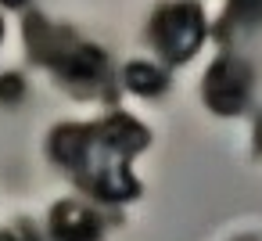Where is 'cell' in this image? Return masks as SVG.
I'll return each instance as SVG.
<instances>
[{
    "label": "cell",
    "mask_w": 262,
    "mask_h": 241,
    "mask_svg": "<svg viewBox=\"0 0 262 241\" xmlns=\"http://www.w3.org/2000/svg\"><path fill=\"white\" fill-rule=\"evenodd\" d=\"M126 87L140 97H155V94H165L169 90V72L151 65V62H129L126 65Z\"/></svg>",
    "instance_id": "5"
},
{
    "label": "cell",
    "mask_w": 262,
    "mask_h": 241,
    "mask_svg": "<svg viewBox=\"0 0 262 241\" xmlns=\"http://www.w3.org/2000/svg\"><path fill=\"white\" fill-rule=\"evenodd\" d=\"M47 234L51 241H101L104 237V219L94 205L83 202H58L51 219H47Z\"/></svg>",
    "instance_id": "4"
},
{
    "label": "cell",
    "mask_w": 262,
    "mask_h": 241,
    "mask_svg": "<svg viewBox=\"0 0 262 241\" xmlns=\"http://www.w3.org/2000/svg\"><path fill=\"white\" fill-rule=\"evenodd\" d=\"M201 94L215 115H241L251 97V65L233 54L215 58L201 79Z\"/></svg>",
    "instance_id": "3"
},
{
    "label": "cell",
    "mask_w": 262,
    "mask_h": 241,
    "mask_svg": "<svg viewBox=\"0 0 262 241\" xmlns=\"http://www.w3.org/2000/svg\"><path fill=\"white\" fill-rule=\"evenodd\" d=\"M4 8H26V0H0Z\"/></svg>",
    "instance_id": "8"
},
{
    "label": "cell",
    "mask_w": 262,
    "mask_h": 241,
    "mask_svg": "<svg viewBox=\"0 0 262 241\" xmlns=\"http://www.w3.org/2000/svg\"><path fill=\"white\" fill-rule=\"evenodd\" d=\"M26 40H29V54L36 62H43L69 90H79V97H90V90L101 87L108 58L104 51H97L94 44L79 40L69 29H54L47 26L40 15L29 18L26 26Z\"/></svg>",
    "instance_id": "1"
},
{
    "label": "cell",
    "mask_w": 262,
    "mask_h": 241,
    "mask_svg": "<svg viewBox=\"0 0 262 241\" xmlns=\"http://www.w3.org/2000/svg\"><path fill=\"white\" fill-rule=\"evenodd\" d=\"M255 148L262 151V123H258V130H255Z\"/></svg>",
    "instance_id": "9"
},
{
    "label": "cell",
    "mask_w": 262,
    "mask_h": 241,
    "mask_svg": "<svg viewBox=\"0 0 262 241\" xmlns=\"http://www.w3.org/2000/svg\"><path fill=\"white\" fill-rule=\"evenodd\" d=\"M255 26H262V0H230L215 33L219 40H226L230 29H255Z\"/></svg>",
    "instance_id": "6"
},
{
    "label": "cell",
    "mask_w": 262,
    "mask_h": 241,
    "mask_svg": "<svg viewBox=\"0 0 262 241\" xmlns=\"http://www.w3.org/2000/svg\"><path fill=\"white\" fill-rule=\"evenodd\" d=\"M22 94H26V79L18 72H4V76H0V101H4V105H18Z\"/></svg>",
    "instance_id": "7"
},
{
    "label": "cell",
    "mask_w": 262,
    "mask_h": 241,
    "mask_svg": "<svg viewBox=\"0 0 262 241\" xmlns=\"http://www.w3.org/2000/svg\"><path fill=\"white\" fill-rule=\"evenodd\" d=\"M147 40L158 51V58H165L169 65H180V62L194 58L201 40H205V15H201V8L190 4V0L162 4L151 15Z\"/></svg>",
    "instance_id": "2"
},
{
    "label": "cell",
    "mask_w": 262,
    "mask_h": 241,
    "mask_svg": "<svg viewBox=\"0 0 262 241\" xmlns=\"http://www.w3.org/2000/svg\"><path fill=\"white\" fill-rule=\"evenodd\" d=\"M0 33H4V26H0Z\"/></svg>",
    "instance_id": "10"
}]
</instances>
